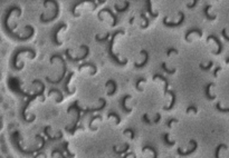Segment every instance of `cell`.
<instances>
[{
    "mask_svg": "<svg viewBox=\"0 0 229 158\" xmlns=\"http://www.w3.org/2000/svg\"><path fill=\"white\" fill-rule=\"evenodd\" d=\"M140 17H141V18L143 19V20L145 21V24L141 26V29H145V28L149 27V25H150V19L145 16V12H144V10L141 11V14H140Z\"/></svg>",
    "mask_w": 229,
    "mask_h": 158,
    "instance_id": "cell-21",
    "label": "cell"
},
{
    "mask_svg": "<svg viewBox=\"0 0 229 158\" xmlns=\"http://www.w3.org/2000/svg\"><path fill=\"white\" fill-rule=\"evenodd\" d=\"M178 52H179V51H178L177 49H174V48L171 47V48H169L167 50V56H168V57H170L171 54H176V55H178Z\"/></svg>",
    "mask_w": 229,
    "mask_h": 158,
    "instance_id": "cell-34",
    "label": "cell"
},
{
    "mask_svg": "<svg viewBox=\"0 0 229 158\" xmlns=\"http://www.w3.org/2000/svg\"><path fill=\"white\" fill-rule=\"evenodd\" d=\"M141 54L144 55V60H143V62H141V64L135 62V64H134V67H135V68H143V67L149 62V54H148V51L143 49V50H141Z\"/></svg>",
    "mask_w": 229,
    "mask_h": 158,
    "instance_id": "cell-10",
    "label": "cell"
},
{
    "mask_svg": "<svg viewBox=\"0 0 229 158\" xmlns=\"http://www.w3.org/2000/svg\"><path fill=\"white\" fill-rule=\"evenodd\" d=\"M216 109L218 110V111H220V113H229V108H221L220 103H217V105H216Z\"/></svg>",
    "mask_w": 229,
    "mask_h": 158,
    "instance_id": "cell-31",
    "label": "cell"
},
{
    "mask_svg": "<svg viewBox=\"0 0 229 158\" xmlns=\"http://www.w3.org/2000/svg\"><path fill=\"white\" fill-rule=\"evenodd\" d=\"M162 69L164 70V71L167 72V74H169V75H173V74H176V71H177V69L173 68V69H168L167 66H166V62H162Z\"/></svg>",
    "mask_w": 229,
    "mask_h": 158,
    "instance_id": "cell-26",
    "label": "cell"
},
{
    "mask_svg": "<svg viewBox=\"0 0 229 158\" xmlns=\"http://www.w3.org/2000/svg\"><path fill=\"white\" fill-rule=\"evenodd\" d=\"M214 86V83H209L205 88V96L208 100H214L216 98V96H211L210 95V88Z\"/></svg>",
    "mask_w": 229,
    "mask_h": 158,
    "instance_id": "cell-16",
    "label": "cell"
},
{
    "mask_svg": "<svg viewBox=\"0 0 229 158\" xmlns=\"http://www.w3.org/2000/svg\"><path fill=\"white\" fill-rule=\"evenodd\" d=\"M190 111H193V113L196 114V113H197V111H198V110H197V107H194V106H190V107H189V108H188L187 110H186V113H187V114H189V113H190Z\"/></svg>",
    "mask_w": 229,
    "mask_h": 158,
    "instance_id": "cell-37",
    "label": "cell"
},
{
    "mask_svg": "<svg viewBox=\"0 0 229 158\" xmlns=\"http://www.w3.org/2000/svg\"><path fill=\"white\" fill-rule=\"evenodd\" d=\"M80 48L85 50V54H84L83 56H80V57H76V58H73V57L70 56V49H66V50H65V55H66V58L68 59L70 61H72V62L80 61V60H83V59L87 58V56L90 55V48H88V46L82 45V46H80Z\"/></svg>",
    "mask_w": 229,
    "mask_h": 158,
    "instance_id": "cell-3",
    "label": "cell"
},
{
    "mask_svg": "<svg viewBox=\"0 0 229 158\" xmlns=\"http://www.w3.org/2000/svg\"><path fill=\"white\" fill-rule=\"evenodd\" d=\"M110 36H111V34H110V32H108V34L105 35L104 37H100L98 35H96V36H95V40H96V41H98V42H104V41H106V40H108Z\"/></svg>",
    "mask_w": 229,
    "mask_h": 158,
    "instance_id": "cell-24",
    "label": "cell"
},
{
    "mask_svg": "<svg viewBox=\"0 0 229 158\" xmlns=\"http://www.w3.org/2000/svg\"><path fill=\"white\" fill-rule=\"evenodd\" d=\"M84 2H91V4L93 5V9H95V8L97 7V5H96V2H95V0H77L76 2L72 6V10H70V12H72V15H73L74 17H78L80 15H77L75 11H76V8L80 6V5H82V4H84Z\"/></svg>",
    "mask_w": 229,
    "mask_h": 158,
    "instance_id": "cell-5",
    "label": "cell"
},
{
    "mask_svg": "<svg viewBox=\"0 0 229 158\" xmlns=\"http://www.w3.org/2000/svg\"><path fill=\"white\" fill-rule=\"evenodd\" d=\"M197 4H198V0H193V2H192V4H188L187 5V8L192 9V8H194L196 6H197Z\"/></svg>",
    "mask_w": 229,
    "mask_h": 158,
    "instance_id": "cell-39",
    "label": "cell"
},
{
    "mask_svg": "<svg viewBox=\"0 0 229 158\" xmlns=\"http://www.w3.org/2000/svg\"><path fill=\"white\" fill-rule=\"evenodd\" d=\"M56 58H58L59 60L62 61V64H63V74H62V76H60V77L57 79V80H50L48 77H46V80H47L48 83L53 84V85H58V84H60L63 81V79L65 78V76H66V62L64 61V59H63L62 55H58V54H57V55L52 56V57H50V59H49L50 64H53V62H54V60H55Z\"/></svg>",
    "mask_w": 229,
    "mask_h": 158,
    "instance_id": "cell-2",
    "label": "cell"
},
{
    "mask_svg": "<svg viewBox=\"0 0 229 158\" xmlns=\"http://www.w3.org/2000/svg\"><path fill=\"white\" fill-rule=\"evenodd\" d=\"M179 15H180V20L177 21V22H171V21H167L168 18L164 17L163 18V25L166 26V27H169V28H176V27H180L181 25L183 24L184 19H186V16H184V14L182 12V11H179Z\"/></svg>",
    "mask_w": 229,
    "mask_h": 158,
    "instance_id": "cell-4",
    "label": "cell"
},
{
    "mask_svg": "<svg viewBox=\"0 0 229 158\" xmlns=\"http://www.w3.org/2000/svg\"><path fill=\"white\" fill-rule=\"evenodd\" d=\"M145 81H146L145 78H139L136 80L135 87H136V89H138V91H142V88H140V83H145Z\"/></svg>",
    "mask_w": 229,
    "mask_h": 158,
    "instance_id": "cell-30",
    "label": "cell"
},
{
    "mask_svg": "<svg viewBox=\"0 0 229 158\" xmlns=\"http://www.w3.org/2000/svg\"><path fill=\"white\" fill-rule=\"evenodd\" d=\"M128 22H130V25H133V22H134V17L130 18V21H128Z\"/></svg>",
    "mask_w": 229,
    "mask_h": 158,
    "instance_id": "cell-43",
    "label": "cell"
},
{
    "mask_svg": "<svg viewBox=\"0 0 229 158\" xmlns=\"http://www.w3.org/2000/svg\"><path fill=\"white\" fill-rule=\"evenodd\" d=\"M131 98H132V96H131V95H125L124 97H122V98H121V106H122V108H123V110H124L125 113H131V111H132V109H131V108L126 107V105H125L126 100L131 99Z\"/></svg>",
    "mask_w": 229,
    "mask_h": 158,
    "instance_id": "cell-13",
    "label": "cell"
},
{
    "mask_svg": "<svg viewBox=\"0 0 229 158\" xmlns=\"http://www.w3.org/2000/svg\"><path fill=\"white\" fill-rule=\"evenodd\" d=\"M173 123H178V120L176 119V118H172V119H170V120H168V121H167L168 127H169V128L172 127V124H173Z\"/></svg>",
    "mask_w": 229,
    "mask_h": 158,
    "instance_id": "cell-38",
    "label": "cell"
},
{
    "mask_svg": "<svg viewBox=\"0 0 229 158\" xmlns=\"http://www.w3.org/2000/svg\"><path fill=\"white\" fill-rule=\"evenodd\" d=\"M118 35H124V30H116L112 34L111 40H110V44H108V56H110L112 60H113L115 64H118V66H125L126 62H128V60L125 59L124 61H120L118 58V55H115L114 52H113V45H114V40Z\"/></svg>",
    "mask_w": 229,
    "mask_h": 158,
    "instance_id": "cell-1",
    "label": "cell"
},
{
    "mask_svg": "<svg viewBox=\"0 0 229 158\" xmlns=\"http://www.w3.org/2000/svg\"><path fill=\"white\" fill-rule=\"evenodd\" d=\"M163 139H164V144L167 145V146H169V147H171V146H173V145L176 144V141L174 140H172V141L169 140V134L163 135Z\"/></svg>",
    "mask_w": 229,
    "mask_h": 158,
    "instance_id": "cell-25",
    "label": "cell"
},
{
    "mask_svg": "<svg viewBox=\"0 0 229 158\" xmlns=\"http://www.w3.org/2000/svg\"><path fill=\"white\" fill-rule=\"evenodd\" d=\"M103 12H108V14L111 16L112 19H113V24H112V27H115V26L118 25V16H116V15H115L114 12H113V11L110 9V8H103V9H102L100 12H98V19H100V20H103V18H102V14H103Z\"/></svg>",
    "mask_w": 229,
    "mask_h": 158,
    "instance_id": "cell-6",
    "label": "cell"
},
{
    "mask_svg": "<svg viewBox=\"0 0 229 158\" xmlns=\"http://www.w3.org/2000/svg\"><path fill=\"white\" fill-rule=\"evenodd\" d=\"M145 6H146V12L150 15V17H151V18H156L158 16H159L158 12H153L151 0H145Z\"/></svg>",
    "mask_w": 229,
    "mask_h": 158,
    "instance_id": "cell-11",
    "label": "cell"
},
{
    "mask_svg": "<svg viewBox=\"0 0 229 158\" xmlns=\"http://www.w3.org/2000/svg\"><path fill=\"white\" fill-rule=\"evenodd\" d=\"M112 116H114L115 118H116V124H118V125L120 124V123H121V118H120V116H118V115L116 113H110V114L108 115V118H110V117H112Z\"/></svg>",
    "mask_w": 229,
    "mask_h": 158,
    "instance_id": "cell-33",
    "label": "cell"
},
{
    "mask_svg": "<svg viewBox=\"0 0 229 158\" xmlns=\"http://www.w3.org/2000/svg\"><path fill=\"white\" fill-rule=\"evenodd\" d=\"M53 93H57L58 94V99H57V103H60V101H63V99H64V97H63V94L62 91L59 89H56V88H50V90H49V95H52Z\"/></svg>",
    "mask_w": 229,
    "mask_h": 158,
    "instance_id": "cell-23",
    "label": "cell"
},
{
    "mask_svg": "<svg viewBox=\"0 0 229 158\" xmlns=\"http://www.w3.org/2000/svg\"><path fill=\"white\" fill-rule=\"evenodd\" d=\"M190 143H192L193 147L191 148V149H189V150L184 151V153L181 150V148L179 147V148H178V153H179V155H181V156H188V155H190V154H192V153H194V151H196V149H197V147H198V144H197V141L193 140V139H191Z\"/></svg>",
    "mask_w": 229,
    "mask_h": 158,
    "instance_id": "cell-9",
    "label": "cell"
},
{
    "mask_svg": "<svg viewBox=\"0 0 229 158\" xmlns=\"http://www.w3.org/2000/svg\"><path fill=\"white\" fill-rule=\"evenodd\" d=\"M156 79H161V80H163L164 81V95H167V91H168V87H169V80H168L167 78H164L163 76H161V75H159V74H156V75H154L153 76V80H156Z\"/></svg>",
    "mask_w": 229,
    "mask_h": 158,
    "instance_id": "cell-15",
    "label": "cell"
},
{
    "mask_svg": "<svg viewBox=\"0 0 229 158\" xmlns=\"http://www.w3.org/2000/svg\"><path fill=\"white\" fill-rule=\"evenodd\" d=\"M110 85H112V86H113V88H112L111 91H108V96H113V95L116 93V81H115V80H113V79H110L108 83L105 84V87L108 88Z\"/></svg>",
    "mask_w": 229,
    "mask_h": 158,
    "instance_id": "cell-14",
    "label": "cell"
},
{
    "mask_svg": "<svg viewBox=\"0 0 229 158\" xmlns=\"http://www.w3.org/2000/svg\"><path fill=\"white\" fill-rule=\"evenodd\" d=\"M63 28H66V24L58 25V26L55 28V31L53 32V42H54L55 45H57V46L62 45V41H58V40H57V35H58V31L60 30V29H63Z\"/></svg>",
    "mask_w": 229,
    "mask_h": 158,
    "instance_id": "cell-8",
    "label": "cell"
},
{
    "mask_svg": "<svg viewBox=\"0 0 229 158\" xmlns=\"http://www.w3.org/2000/svg\"><path fill=\"white\" fill-rule=\"evenodd\" d=\"M142 150H143V151H145V150L152 151V153H153V157H154V158L158 157V153H156V150L152 147V146H144V147L142 148Z\"/></svg>",
    "mask_w": 229,
    "mask_h": 158,
    "instance_id": "cell-27",
    "label": "cell"
},
{
    "mask_svg": "<svg viewBox=\"0 0 229 158\" xmlns=\"http://www.w3.org/2000/svg\"><path fill=\"white\" fill-rule=\"evenodd\" d=\"M97 1H98V4H104L106 0H97Z\"/></svg>",
    "mask_w": 229,
    "mask_h": 158,
    "instance_id": "cell-44",
    "label": "cell"
},
{
    "mask_svg": "<svg viewBox=\"0 0 229 158\" xmlns=\"http://www.w3.org/2000/svg\"><path fill=\"white\" fill-rule=\"evenodd\" d=\"M219 70H221V67H217V68L215 69V71H214V77H217Z\"/></svg>",
    "mask_w": 229,
    "mask_h": 158,
    "instance_id": "cell-42",
    "label": "cell"
},
{
    "mask_svg": "<svg viewBox=\"0 0 229 158\" xmlns=\"http://www.w3.org/2000/svg\"><path fill=\"white\" fill-rule=\"evenodd\" d=\"M221 35H222V37L225 38V40H227V41H229V36H228V35H227V32H226V29H222Z\"/></svg>",
    "mask_w": 229,
    "mask_h": 158,
    "instance_id": "cell-40",
    "label": "cell"
},
{
    "mask_svg": "<svg viewBox=\"0 0 229 158\" xmlns=\"http://www.w3.org/2000/svg\"><path fill=\"white\" fill-rule=\"evenodd\" d=\"M193 32H196V34H198L199 37H202V30L201 29H199V28H192V29H189V30L186 32V35H184V39L187 40V41H189V36H190L191 34H193Z\"/></svg>",
    "mask_w": 229,
    "mask_h": 158,
    "instance_id": "cell-12",
    "label": "cell"
},
{
    "mask_svg": "<svg viewBox=\"0 0 229 158\" xmlns=\"http://www.w3.org/2000/svg\"><path fill=\"white\" fill-rule=\"evenodd\" d=\"M128 7H130V2H128V1H125L124 7H123V8H118V4L114 5V8H115V10L118 11V14H123V12H126V10L128 9Z\"/></svg>",
    "mask_w": 229,
    "mask_h": 158,
    "instance_id": "cell-18",
    "label": "cell"
},
{
    "mask_svg": "<svg viewBox=\"0 0 229 158\" xmlns=\"http://www.w3.org/2000/svg\"><path fill=\"white\" fill-rule=\"evenodd\" d=\"M210 8H211V6H210V5H207V6L203 8V15H205V17L207 18L208 20L212 21L217 18V16H210V15H209V9H210Z\"/></svg>",
    "mask_w": 229,
    "mask_h": 158,
    "instance_id": "cell-19",
    "label": "cell"
},
{
    "mask_svg": "<svg viewBox=\"0 0 229 158\" xmlns=\"http://www.w3.org/2000/svg\"><path fill=\"white\" fill-rule=\"evenodd\" d=\"M74 76V72H70V75L67 76L66 78V81H65V85H64V89H65V91H66V94H68V95H72L73 94V91H70V89H68V84H70V78Z\"/></svg>",
    "mask_w": 229,
    "mask_h": 158,
    "instance_id": "cell-20",
    "label": "cell"
},
{
    "mask_svg": "<svg viewBox=\"0 0 229 158\" xmlns=\"http://www.w3.org/2000/svg\"><path fill=\"white\" fill-rule=\"evenodd\" d=\"M86 66H87V67H92V68H93V71H92L91 75H95V74L97 72L96 66L93 65V64H90V62H84L83 65H80V67H78V70H82V68H83V67H86Z\"/></svg>",
    "mask_w": 229,
    "mask_h": 158,
    "instance_id": "cell-22",
    "label": "cell"
},
{
    "mask_svg": "<svg viewBox=\"0 0 229 158\" xmlns=\"http://www.w3.org/2000/svg\"><path fill=\"white\" fill-rule=\"evenodd\" d=\"M128 147H130V146H128V144H125V148L123 149V150H120V151H118V149H116V147H113V150H114V153H116L118 155H122V154H124L125 151L128 150Z\"/></svg>",
    "mask_w": 229,
    "mask_h": 158,
    "instance_id": "cell-32",
    "label": "cell"
},
{
    "mask_svg": "<svg viewBox=\"0 0 229 158\" xmlns=\"http://www.w3.org/2000/svg\"><path fill=\"white\" fill-rule=\"evenodd\" d=\"M210 40H214V41L217 44V46H218V50H217V51H215L214 54H215V55H219V54H221V51H222V44H221V41L219 40V38L217 37L216 35H209L208 38H207V41H210Z\"/></svg>",
    "mask_w": 229,
    "mask_h": 158,
    "instance_id": "cell-7",
    "label": "cell"
},
{
    "mask_svg": "<svg viewBox=\"0 0 229 158\" xmlns=\"http://www.w3.org/2000/svg\"><path fill=\"white\" fill-rule=\"evenodd\" d=\"M226 64H229V58L226 59Z\"/></svg>",
    "mask_w": 229,
    "mask_h": 158,
    "instance_id": "cell-45",
    "label": "cell"
},
{
    "mask_svg": "<svg viewBox=\"0 0 229 158\" xmlns=\"http://www.w3.org/2000/svg\"><path fill=\"white\" fill-rule=\"evenodd\" d=\"M142 119H143V121H144L145 124H148V125H151V124H152V121H151V119H150L149 117H148V114H144V115H143V118H142Z\"/></svg>",
    "mask_w": 229,
    "mask_h": 158,
    "instance_id": "cell-35",
    "label": "cell"
},
{
    "mask_svg": "<svg viewBox=\"0 0 229 158\" xmlns=\"http://www.w3.org/2000/svg\"><path fill=\"white\" fill-rule=\"evenodd\" d=\"M212 66H214V62H212V61H209L208 66H203L202 64H200V65H199V68L201 69V70H203V71H208V70H209L210 68H211Z\"/></svg>",
    "mask_w": 229,
    "mask_h": 158,
    "instance_id": "cell-28",
    "label": "cell"
},
{
    "mask_svg": "<svg viewBox=\"0 0 229 158\" xmlns=\"http://www.w3.org/2000/svg\"><path fill=\"white\" fill-rule=\"evenodd\" d=\"M126 133H128V134H130V138H131V139H133V138H134V131H133L131 128H128V129H125V130L123 131V134H126Z\"/></svg>",
    "mask_w": 229,
    "mask_h": 158,
    "instance_id": "cell-36",
    "label": "cell"
},
{
    "mask_svg": "<svg viewBox=\"0 0 229 158\" xmlns=\"http://www.w3.org/2000/svg\"><path fill=\"white\" fill-rule=\"evenodd\" d=\"M221 148H225V149H227V145H225V144L218 145V147L216 148V151H215V157L216 158L219 157V151H220V149H221Z\"/></svg>",
    "mask_w": 229,
    "mask_h": 158,
    "instance_id": "cell-29",
    "label": "cell"
},
{
    "mask_svg": "<svg viewBox=\"0 0 229 158\" xmlns=\"http://www.w3.org/2000/svg\"><path fill=\"white\" fill-rule=\"evenodd\" d=\"M160 120H161V115H160V114H156V119H154V123H156V124H158Z\"/></svg>",
    "mask_w": 229,
    "mask_h": 158,
    "instance_id": "cell-41",
    "label": "cell"
},
{
    "mask_svg": "<svg viewBox=\"0 0 229 158\" xmlns=\"http://www.w3.org/2000/svg\"><path fill=\"white\" fill-rule=\"evenodd\" d=\"M167 94H170L171 96H172V101H171V105L169 107H163V109L164 110H171L172 109V107L174 106V104H176V100H177V96H176V93H173L172 90H168Z\"/></svg>",
    "mask_w": 229,
    "mask_h": 158,
    "instance_id": "cell-17",
    "label": "cell"
}]
</instances>
